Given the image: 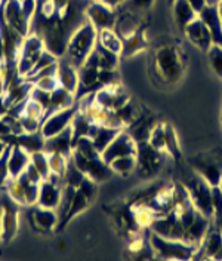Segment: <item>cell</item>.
Returning a JSON list of instances; mask_svg holds the SVG:
<instances>
[{"instance_id":"1","label":"cell","mask_w":222,"mask_h":261,"mask_svg":"<svg viewBox=\"0 0 222 261\" xmlns=\"http://www.w3.org/2000/svg\"><path fill=\"white\" fill-rule=\"evenodd\" d=\"M185 64V55L174 45H161L154 52L153 71L161 83L176 85L184 76Z\"/></svg>"},{"instance_id":"2","label":"cell","mask_w":222,"mask_h":261,"mask_svg":"<svg viewBox=\"0 0 222 261\" xmlns=\"http://www.w3.org/2000/svg\"><path fill=\"white\" fill-rule=\"evenodd\" d=\"M96 43H98V30L89 21H85L79 29L71 33L63 58L79 68L91 57Z\"/></svg>"},{"instance_id":"3","label":"cell","mask_w":222,"mask_h":261,"mask_svg":"<svg viewBox=\"0 0 222 261\" xmlns=\"http://www.w3.org/2000/svg\"><path fill=\"white\" fill-rule=\"evenodd\" d=\"M148 239L154 257L163 260H191L196 257L199 249V246H194L185 241L168 239L153 231L148 233Z\"/></svg>"},{"instance_id":"4","label":"cell","mask_w":222,"mask_h":261,"mask_svg":"<svg viewBox=\"0 0 222 261\" xmlns=\"http://www.w3.org/2000/svg\"><path fill=\"white\" fill-rule=\"evenodd\" d=\"M191 169L207 181L212 187H218L222 179V151L200 153L188 159Z\"/></svg>"},{"instance_id":"5","label":"cell","mask_w":222,"mask_h":261,"mask_svg":"<svg viewBox=\"0 0 222 261\" xmlns=\"http://www.w3.org/2000/svg\"><path fill=\"white\" fill-rule=\"evenodd\" d=\"M45 50H46L45 40L39 33L32 32L29 36H25L22 39L21 49H19V57H18V63H16V74L19 77L25 79Z\"/></svg>"},{"instance_id":"6","label":"cell","mask_w":222,"mask_h":261,"mask_svg":"<svg viewBox=\"0 0 222 261\" xmlns=\"http://www.w3.org/2000/svg\"><path fill=\"white\" fill-rule=\"evenodd\" d=\"M182 186L185 187L187 193L190 196V200L194 205V208L212 220V217H213V187L200 175H197L196 172L191 178L187 179V182H182Z\"/></svg>"},{"instance_id":"7","label":"cell","mask_w":222,"mask_h":261,"mask_svg":"<svg viewBox=\"0 0 222 261\" xmlns=\"http://www.w3.org/2000/svg\"><path fill=\"white\" fill-rule=\"evenodd\" d=\"M0 14H2V21L19 36L25 37L32 33L33 18H30L24 11L21 0H5L2 3Z\"/></svg>"},{"instance_id":"8","label":"cell","mask_w":222,"mask_h":261,"mask_svg":"<svg viewBox=\"0 0 222 261\" xmlns=\"http://www.w3.org/2000/svg\"><path fill=\"white\" fill-rule=\"evenodd\" d=\"M21 208L6 193L0 199V227L2 242H9L16 236L21 224Z\"/></svg>"},{"instance_id":"9","label":"cell","mask_w":222,"mask_h":261,"mask_svg":"<svg viewBox=\"0 0 222 261\" xmlns=\"http://www.w3.org/2000/svg\"><path fill=\"white\" fill-rule=\"evenodd\" d=\"M77 112H79V107H77V102H76L71 107H67V109H63V110H57L53 113L45 116L43 120H42V125H40V134L45 138H50V137L63 132L68 126H71Z\"/></svg>"},{"instance_id":"10","label":"cell","mask_w":222,"mask_h":261,"mask_svg":"<svg viewBox=\"0 0 222 261\" xmlns=\"http://www.w3.org/2000/svg\"><path fill=\"white\" fill-rule=\"evenodd\" d=\"M86 18L98 32L114 29L117 21V11L102 0H91L86 5Z\"/></svg>"},{"instance_id":"11","label":"cell","mask_w":222,"mask_h":261,"mask_svg":"<svg viewBox=\"0 0 222 261\" xmlns=\"http://www.w3.org/2000/svg\"><path fill=\"white\" fill-rule=\"evenodd\" d=\"M136 159H138L136 168H140V172L144 177H154L164 162L163 151L154 148L148 141L138 144Z\"/></svg>"},{"instance_id":"12","label":"cell","mask_w":222,"mask_h":261,"mask_svg":"<svg viewBox=\"0 0 222 261\" xmlns=\"http://www.w3.org/2000/svg\"><path fill=\"white\" fill-rule=\"evenodd\" d=\"M64 179L61 175L50 172L48 178L43 179L40 182V192H39V200L37 205L50 208V210H57L63 195Z\"/></svg>"},{"instance_id":"13","label":"cell","mask_w":222,"mask_h":261,"mask_svg":"<svg viewBox=\"0 0 222 261\" xmlns=\"http://www.w3.org/2000/svg\"><path fill=\"white\" fill-rule=\"evenodd\" d=\"M136 153H138V143L126 129H122L111 141L110 146L101 153V156L105 162L110 163L111 161L122 156H130V154L136 156Z\"/></svg>"},{"instance_id":"14","label":"cell","mask_w":222,"mask_h":261,"mask_svg":"<svg viewBox=\"0 0 222 261\" xmlns=\"http://www.w3.org/2000/svg\"><path fill=\"white\" fill-rule=\"evenodd\" d=\"M150 231L168 238V239H178V241H184V226L179 220V215L175 212H169L166 215L157 217L151 226Z\"/></svg>"},{"instance_id":"15","label":"cell","mask_w":222,"mask_h":261,"mask_svg":"<svg viewBox=\"0 0 222 261\" xmlns=\"http://www.w3.org/2000/svg\"><path fill=\"white\" fill-rule=\"evenodd\" d=\"M29 220L30 224L34 230L40 231V233H49L58 228V214L57 210H50L45 208L40 205H33L29 206Z\"/></svg>"},{"instance_id":"16","label":"cell","mask_w":222,"mask_h":261,"mask_svg":"<svg viewBox=\"0 0 222 261\" xmlns=\"http://www.w3.org/2000/svg\"><path fill=\"white\" fill-rule=\"evenodd\" d=\"M182 33H184L185 37L190 40V43H192L196 48L200 49V50L205 52V54H206L207 50L210 49V46L213 45V42H212V34H210L207 25L203 22V19H202L200 16H197L194 21H191Z\"/></svg>"},{"instance_id":"17","label":"cell","mask_w":222,"mask_h":261,"mask_svg":"<svg viewBox=\"0 0 222 261\" xmlns=\"http://www.w3.org/2000/svg\"><path fill=\"white\" fill-rule=\"evenodd\" d=\"M73 146H74L73 126H68L63 132L45 140V151L46 153H61L67 158H71Z\"/></svg>"},{"instance_id":"18","label":"cell","mask_w":222,"mask_h":261,"mask_svg":"<svg viewBox=\"0 0 222 261\" xmlns=\"http://www.w3.org/2000/svg\"><path fill=\"white\" fill-rule=\"evenodd\" d=\"M58 82H60V86L67 89L68 92L71 94H77L79 91V68L76 65H73L71 63H68L65 58H60L58 61Z\"/></svg>"},{"instance_id":"19","label":"cell","mask_w":222,"mask_h":261,"mask_svg":"<svg viewBox=\"0 0 222 261\" xmlns=\"http://www.w3.org/2000/svg\"><path fill=\"white\" fill-rule=\"evenodd\" d=\"M210 226H212V220L207 218L206 215H203L202 212H197L190 226L185 228L184 241L194 245V246H200Z\"/></svg>"},{"instance_id":"20","label":"cell","mask_w":222,"mask_h":261,"mask_svg":"<svg viewBox=\"0 0 222 261\" xmlns=\"http://www.w3.org/2000/svg\"><path fill=\"white\" fill-rule=\"evenodd\" d=\"M203 19V22L207 25L209 32L212 34L213 45L222 46V18L216 5H206V8L199 14Z\"/></svg>"},{"instance_id":"21","label":"cell","mask_w":222,"mask_h":261,"mask_svg":"<svg viewBox=\"0 0 222 261\" xmlns=\"http://www.w3.org/2000/svg\"><path fill=\"white\" fill-rule=\"evenodd\" d=\"M30 162H32V154L25 148H22L19 144H12L9 161H8L11 178H15L18 175H21L27 169V166H29Z\"/></svg>"},{"instance_id":"22","label":"cell","mask_w":222,"mask_h":261,"mask_svg":"<svg viewBox=\"0 0 222 261\" xmlns=\"http://www.w3.org/2000/svg\"><path fill=\"white\" fill-rule=\"evenodd\" d=\"M120 128H114V126H105V125H94L92 129L89 132V138L92 140L95 148L102 153L107 147L110 146V143L116 138V135L120 132Z\"/></svg>"},{"instance_id":"23","label":"cell","mask_w":222,"mask_h":261,"mask_svg":"<svg viewBox=\"0 0 222 261\" xmlns=\"http://www.w3.org/2000/svg\"><path fill=\"white\" fill-rule=\"evenodd\" d=\"M171 6H172L175 22L181 32H184L191 21H194L199 16V14L194 11V8L188 3V0H175Z\"/></svg>"},{"instance_id":"24","label":"cell","mask_w":222,"mask_h":261,"mask_svg":"<svg viewBox=\"0 0 222 261\" xmlns=\"http://www.w3.org/2000/svg\"><path fill=\"white\" fill-rule=\"evenodd\" d=\"M91 57L95 60V63L98 67L104 71H116V68L119 67V60L120 55L111 52L108 49H105L104 46H101L99 43H96L94 52L91 54Z\"/></svg>"},{"instance_id":"25","label":"cell","mask_w":222,"mask_h":261,"mask_svg":"<svg viewBox=\"0 0 222 261\" xmlns=\"http://www.w3.org/2000/svg\"><path fill=\"white\" fill-rule=\"evenodd\" d=\"M76 104V95L68 92L67 89H64L61 86H58L53 92H50V104H49L48 112L45 116L53 113L57 110H63L67 107H71Z\"/></svg>"},{"instance_id":"26","label":"cell","mask_w":222,"mask_h":261,"mask_svg":"<svg viewBox=\"0 0 222 261\" xmlns=\"http://www.w3.org/2000/svg\"><path fill=\"white\" fill-rule=\"evenodd\" d=\"M145 48H147L145 33H144V29H140L138 32L133 33L132 36L123 39V50H122V55L120 57H123V58L135 57L140 52H143Z\"/></svg>"},{"instance_id":"27","label":"cell","mask_w":222,"mask_h":261,"mask_svg":"<svg viewBox=\"0 0 222 261\" xmlns=\"http://www.w3.org/2000/svg\"><path fill=\"white\" fill-rule=\"evenodd\" d=\"M98 43L105 49H108L111 52L122 55L123 50V39L120 37V34L116 32L114 29L108 30H101L98 32Z\"/></svg>"},{"instance_id":"28","label":"cell","mask_w":222,"mask_h":261,"mask_svg":"<svg viewBox=\"0 0 222 261\" xmlns=\"http://www.w3.org/2000/svg\"><path fill=\"white\" fill-rule=\"evenodd\" d=\"M108 166L111 168L113 174L114 175H120V177H126L129 174H132L136 166H138V159L135 154H130V156H122V158H117L114 161H111L108 163Z\"/></svg>"},{"instance_id":"29","label":"cell","mask_w":222,"mask_h":261,"mask_svg":"<svg viewBox=\"0 0 222 261\" xmlns=\"http://www.w3.org/2000/svg\"><path fill=\"white\" fill-rule=\"evenodd\" d=\"M166 128V140H164V153H168L171 158L174 159H181V146H179V140L176 135V130L174 129L172 125L164 123Z\"/></svg>"},{"instance_id":"30","label":"cell","mask_w":222,"mask_h":261,"mask_svg":"<svg viewBox=\"0 0 222 261\" xmlns=\"http://www.w3.org/2000/svg\"><path fill=\"white\" fill-rule=\"evenodd\" d=\"M92 200L85 195L83 192H80L79 189L76 190V195H74V199H73V203H71V208L68 211V215H67V224L74 218L77 217L79 214H81L83 211H86L89 206H91Z\"/></svg>"},{"instance_id":"31","label":"cell","mask_w":222,"mask_h":261,"mask_svg":"<svg viewBox=\"0 0 222 261\" xmlns=\"http://www.w3.org/2000/svg\"><path fill=\"white\" fill-rule=\"evenodd\" d=\"M86 178V175L80 171L79 168L76 166V163L71 161V158H70V161H68V165H67V169H65V172H64L63 179H64V184H68V186H71V187H79L80 184H81V181Z\"/></svg>"},{"instance_id":"32","label":"cell","mask_w":222,"mask_h":261,"mask_svg":"<svg viewBox=\"0 0 222 261\" xmlns=\"http://www.w3.org/2000/svg\"><path fill=\"white\" fill-rule=\"evenodd\" d=\"M156 0H126L120 8L126 9L129 12L135 14V15L143 16L150 12V9L153 8Z\"/></svg>"},{"instance_id":"33","label":"cell","mask_w":222,"mask_h":261,"mask_svg":"<svg viewBox=\"0 0 222 261\" xmlns=\"http://www.w3.org/2000/svg\"><path fill=\"white\" fill-rule=\"evenodd\" d=\"M206 55L212 71L222 81V46L212 45L210 49L206 52Z\"/></svg>"},{"instance_id":"34","label":"cell","mask_w":222,"mask_h":261,"mask_svg":"<svg viewBox=\"0 0 222 261\" xmlns=\"http://www.w3.org/2000/svg\"><path fill=\"white\" fill-rule=\"evenodd\" d=\"M32 163L37 168L43 179H46L50 175V165H49V156L45 150L32 153Z\"/></svg>"},{"instance_id":"35","label":"cell","mask_w":222,"mask_h":261,"mask_svg":"<svg viewBox=\"0 0 222 261\" xmlns=\"http://www.w3.org/2000/svg\"><path fill=\"white\" fill-rule=\"evenodd\" d=\"M164 140H166V128H164V123L157 122V125L153 128L151 134H150L148 143L154 147V148H157V150L164 153Z\"/></svg>"},{"instance_id":"36","label":"cell","mask_w":222,"mask_h":261,"mask_svg":"<svg viewBox=\"0 0 222 261\" xmlns=\"http://www.w3.org/2000/svg\"><path fill=\"white\" fill-rule=\"evenodd\" d=\"M58 73V71H57ZM57 73L53 74H45V76H40V77H36L33 79V85L42 91H46V92H53L58 86H60V82H58V76Z\"/></svg>"},{"instance_id":"37","label":"cell","mask_w":222,"mask_h":261,"mask_svg":"<svg viewBox=\"0 0 222 261\" xmlns=\"http://www.w3.org/2000/svg\"><path fill=\"white\" fill-rule=\"evenodd\" d=\"M49 156V165H50V172L53 174H58L63 177L65 169H67V165L70 158L64 156L61 153H48Z\"/></svg>"},{"instance_id":"38","label":"cell","mask_w":222,"mask_h":261,"mask_svg":"<svg viewBox=\"0 0 222 261\" xmlns=\"http://www.w3.org/2000/svg\"><path fill=\"white\" fill-rule=\"evenodd\" d=\"M58 57L57 55H53L52 52H49L48 49L40 55V58L37 60V63L34 64V67L32 68V71L29 73V76L25 77V79H30V77H33L36 73H39L40 70H43V68H46V67H49V65L55 64V63H58Z\"/></svg>"},{"instance_id":"39","label":"cell","mask_w":222,"mask_h":261,"mask_svg":"<svg viewBox=\"0 0 222 261\" xmlns=\"http://www.w3.org/2000/svg\"><path fill=\"white\" fill-rule=\"evenodd\" d=\"M11 147L12 144H9L8 148L5 150V153L0 156V192L5 189V186L8 184V181L11 179V174H9V154H11Z\"/></svg>"},{"instance_id":"40","label":"cell","mask_w":222,"mask_h":261,"mask_svg":"<svg viewBox=\"0 0 222 261\" xmlns=\"http://www.w3.org/2000/svg\"><path fill=\"white\" fill-rule=\"evenodd\" d=\"M188 3L194 8V11H196L197 14H200V12L206 8L207 0H188Z\"/></svg>"},{"instance_id":"41","label":"cell","mask_w":222,"mask_h":261,"mask_svg":"<svg viewBox=\"0 0 222 261\" xmlns=\"http://www.w3.org/2000/svg\"><path fill=\"white\" fill-rule=\"evenodd\" d=\"M55 249H57L58 252H65V251L68 249V244H67L64 239H58L57 244H55Z\"/></svg>"},{"instance_id":"42","label":"cell","mask_w":222,"mask_h":261,"mask_svg":"<svg viewBox=\"0 0 222 261\" xmlns=\"http://www.w3.org/2000/svg\"><path fill=\"white\" fill-rule=\"evenodd\" d=\"M104 3H107L108 6H111V8H114V9H117V8H120L126 0H102Z\"/></svg>"},{"instance_id":"43","label":"cell","mask_w":222,"mask_h":261,"mask_svg":"<svg viewBox=\"0 0 222 261\" xmlns=\"http://www.w3.org/2000/svg\"><path fill=\"white\" fill-rule=\"evenodd\" d=\"M8 146H9V144H8L6 141H3V140H0V156H2L3 153H5V150L8 148Z\"/></svg>"},{"instance_id":"44","label":"cell","mask_w":222,"mask_h":261,"mask_svg":"<svg viewBox=\"0 0 222 261\" xmlns=\"http://www.w3.org/2000/svg\"><path fill=\"white\" fill-rule=\"evenodd\" d=\"M215 258H216V260H222V246H221V248H219L218 254L215 255Z\"/></svg>"},{"instance_id":"45","label":"cell","mask_w":222,"mask_h":261,"mask_svg":"<svg viewBox=\"0 0 222 261\" xmlns=\"http://www.w3.org/2000/svg\"><path fill=\"white\" fill-rule=\"evenodd\" d=\"M216 6H218V11H219V14H221V18H222V0H219V3H218Z\"/></svg>"},{"instance_id":"46","label":"cell","mask_w":222,"mask_h":261,"mask_svg":"<svg viewBox=\"0 0 222 261\" xmlns=\"http://www.w3.org/2000/svg\"><path fill=\"white\" fill-rule=\"evenodd\" d=\"M168 2H169V5H172V3H174L175 0H168Z\"/></svg>"},{"instance_id":"47","label":"cell","mask_w":222,"mask_h":261,"mask_svg":"<svg viewBox=\"0 0 222 261\" xmlns=\"http://www.w3.org/2000/svg\"><path fill=\"white\" fill-rule=\"evenodd\" d=\"M0 242H2V227H0Z\"/></svg>"},{"instance_id":"48","label":"cell","mask_w":222,"mask_h":261,"mask_svg":"<svg viewBox=\"0 0 222 261\" xmlns=\"http://www.w3.org/2000/svg\"><path fill=\"white\" fill-rule=\"evenodd\" d=\"M219 187H221V190H222V179H221V184H219Z\"/></svg>"},{"instance_id":"49","label":"cell","mask_w":222,"mask_h":261,"mask_svg":"<svg viewBox=\"0 0 222 261\" xmlns=\"http://www.w3.org/2000/svg\"><path fill=\"white\" fill-rule=\"evenodd\" d=\"M3 2H5V0H0V3H3Z\"/></svg>"},{"instance_id":"50","label":"cell","mask_w":222,"mask_h":261,"mask_svg":"<svg viewBox=\"0 0 222 261\" xmlns=\"http://www.w3.org/2000/svg\"><path fill=\"white\" fill-rule=\"evenodd\" d=\"M221 120H222V116H221Z\"/></svg>"},{"instance_id":"51","label":"cell","mask_w":222,"mask_h":261,"mask_svg":"<svg viewBox=\"0 0 222 261\" xmlns=\"http://www.w3.org/2000/svg\"><path fill=\"white\" fill-rule=\"evenodd\" d=\"M89 2H91V0H89Z\"/></svg>"}]
</instances>
